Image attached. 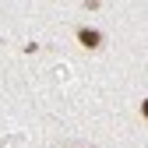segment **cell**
Segmentation results:
<instances>
[{
	"label": "cell",
	"instance_id": "6da1fadb",
	"mask_svg": "<svg viewBox=\"0 0 148 148\" xmlns=\"http://www.w3.org/2000/svg\"><path fill=\"white\" fill-rule=\"evenodd\" d=\"M78 42H81L85 49H99V46H102V35H99L95 28H81V32H78Z\"/></svg>",
	"mask_w": 148,
	"mask_h": 148
}]
</instances>
